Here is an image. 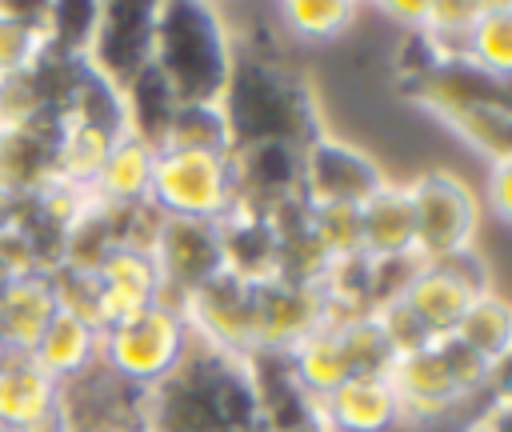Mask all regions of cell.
Segmentation results:
<instances>
[{"instance_id":"f1b7e54d","label":"cell","mask_w":512,"mask_h":432,"mask_svg":"<svg viewBox=\"0 0 512 432\" xmlns=\"http://www.w3.org/2000/svg\"><path fill=\"white\" fill-rule=\"evenodd\" d=\"M476 196H480L484 212H492L500 224H508L512 220V160L484 164V188Z\"/></svg>"},{"instance_id":"ffe728a7","label":"cell","mask_w":512,"mask_h":432,"mask_svg":"<svg viewBox=\"0 0 512 432\" xmlns=\"http://www.w3.org/2000/svg\"><path fill=\"white\" fill-rule=\"evenodd\" d=\"M280 360H284V372L292 376V384L300 392H308L312 400L328 396L348 376H356V368L348 360V348H344V336H340V324L332 316L320 328H312L304 340H296Z\"/></svg>"},{"instance_id":"2e32d148","label":"cell","mask_w":512,"mask_h":432,"mask_svg":"<svg viewBox=\"0 0 512 432\" xmlns=\"http://www.w3.org/2000/svg\"><path fill=\"white\" fill-rule=\"evenodd\" d=\"M360 256L384 264V260H416V228H412V204L404 192V180H384L360 208Z\"/></svg>"},{"instance_id":"5b68a950","label":"cell","mask_w":512,"mask_h":432,"mask_svg":"<svg viewBox=\"0 0 512 432\" xmlns=\"http://www.w3.org/2000/svg\"><path fill=\"white\" fill-rule=\"evenodd\" d=\"M236 172L232 156L208 152H156L148 208L168 220H204L220 224L236 204Z\"/></svg>"},{"instance_id":"9c48e42d","label":"cell","mask_w":512,"mask_h":432,"mask_svg":"<svg viewBox=\"0 0 512 432\" xmlns=\"http://www.w3.org/2000/svg\"><path fill=\"white\" fill-rule=\"evenodd\" d=\"M84 60L116 88H128L152 60V4H96Z\"/></svg>"},{"instance_id":"7a4b0ae2","label":"cell","mask_w":512,"mask_h":432,"mask_svg":"<svg viewBox=\"0 0 512 432\" xmlns=\"http://www.w3.org/2000/svg\"><path fill=\"white\" fill-rule=\"evenodd\" d=\"M236 60V32L228 12L204 0L152 4V60L148 68L176 100H220Z\"/></svg>"},{"instance_id":"d4e9b609","label":"cell","mask_w":512,"mask_h":432,"mask_svg":"<svg viewBox=\"0 0 512 432\" xmlns=\"http://www.w3.org/2000/svg\"><path fill=\"white\" fill-rule=\"evenodd\" d=\"M460 64L508 84V76H512V4L508 0L484 4L480 20L472 24V32L460 48Z\"/></svg>"},{"instance_id":"6da1fadb","label":"cell","mask_w":512,"mask_h":432,"mask_svg":"<svg viewBox=\"0 0 512 432\" xmlns=\"http://www.w3.org/2000/svg\"><path fill=\"white\" fill-rule=\"evenodd\" d=\"M220 104L232 120L236 144L284 140L304 148L312 136L328 128L312 80L300 68H292L284 52L236 48L232 76L220 92Z\"/></svg>"},{"instance_id":"7402d4cb","label":"cell","mask_w":512,"mask_h":432,"mask_svg":"<svg viewBox=\"0 0 512 432\" xmlns=\"http://www.w3.org/2000/svg\"><path fill=\"white\" fill-rule=\"evenodd\" d=\"M48 8L52 4L0 0V80L28 76L48 64V56L56 52Z\"/></svg>"},{"instance_id":"e0dca14e","label":"cell","mask_w":512,"mask_h":432,"mask_svg":"<svg viewBox=\"0 0 512 432\" xmlns=\"http://www.w3.org/2000/svg\"><path fill=\"white\" fill-rule=\"evenodd\" d=\"M56 312H60L56 272L40 268L0 284V336L12 356H28Z\"/></svg>"},{"instance_id":"8992f818","label":"cell","mask_w":512,"mask_h":432,"mask_svg":"<svg viewBox=\"0 0 512 432\" xmlns=\"http://www.w3.org/2000/svg\"><path fill=\"white\" fill-rule=\"evenodd\" d=\"M488 292H496V284H492V268L476 244V248H464L444 260H420L412 268V276L404 280L400 300L424 324L428 336H452L460 316Z\"/></svg>"},{"instance_id":"836d02e7","label":"cell","mask_w":512,"mask_h":432,"mask_svg":"<svg viewBox=\"0 0 512 432\" xmlns=\"http://www.w3.org/2000/svg\"><path fill=\"white\" fill-rule=\"evenodd\" d=\"M8 356H12V352H8V344H4V336H0V364H4Z\"/></svg>"},{"instance_id":"5bb4252c","label":"cell","mask_w":512,"mask_h":432,"mask_svg":"<svg viewBox=\"0 0 512 432\" xmlns=\"http://www.w3.org/2000/svg\"><path fill=\"white\" fill-rule=\"evenodd\" d=\"M28 360L44 376H52L60 388H68V384L84 380L92 368H100V328L88 316L60 308L48 320V328L40 332V340L32 344Z\"/></svg>"},{"instance_id":"d6986e66","label":"cell","mask_w":512,"mask_h":432,"mask_svg":"<svg viewBox=\"0 0 512 432\" xmlns=\"http://www.w3.org/2000/svg\"><path fill=\"white\" fill-rule=\"evenodd\" d=\"M268 16L284 44L332 48L352 36V28L364 16V4H356V0H280V4H272Z\"/></svg>"},{"instance_id":"ac0fdd59","label":"cell","mask_w":512,"mask_h":432,"mask_svg":"<svg viewBox=\"0 0 512 432\" xmlns=\"http://www.w3.org/2000/svg\"><path fill=\"white\" fill-rule=\"evenodd\" d=\"M232 172H236L240 200L260 204V208L280 204V200L296 196V188H300V148L284 144V140L236 144Z\"/></svg>"},{"instance_id":"cb8c5ba5","label":"cell","mask_w":512,"mask_h":432,"mask_svg":"<svg viewBox=\"0 0 512 432\" xmlns=\"http://www.w3.org/2000/svg\"><path fill=\"white\" fill-rule=\"evenodd\" d=\"M52 176V128L0 124V192L28 200Z\"/></svg>"},{"instance_id":"44dd1931","label":"cell","mask_w":512,"mask_h":432,"mask_svg":"<svg viewBox=\"0 0 512 432\" xmlns=\"http://www.w3.org/2000/svg\"><path fill=\"white\" fill-rule=\"evenodd\" d=\"M64 408V388L44 376L28 356L0 364V432H24Z\"/></svg>"},{"instance_id":"ba28073f","label":"cell","mask_w":512,"mask_h":432,"mask_svg":"<svg viewBox=\"0 0 512 432\" xmlns=\"http://www.w3.org/2000/svg\"><path fill=\"white\" fill-rule=\"evenodd\" d=\"M192 340L208 352L252 360L256 356V284L232 272H216L176 300Z\"/></svg>"},{"instance_id":"484cf974","label":"cell","mask_w":512,"mask_h":432,"mask_svg":"<svg viewBox=\"0 0 512 432\" xmlns=\"http://www.w3.org/2000/svg\"><path fill=\"white\" fill-rule=\"evenodd\" d=\"M452 336L476 352L480 360H488L492 368H508V356H512V304L504 300V292H488L480 296L464 316L460 324L452 328Z\"/></svg>"},{"instance_id":"277c9868","label":"cell","mask_w":512,"mask_h":432,"mask_svg":"<svg viewBox=\"0 0 512 432\" xmlns=\"http://www.w3.org/2000/svg\"><path fill=\"white\" fill-rule=\"evenodd\" d=\"M408 204H412V228H416V260H444L464 248H476L480 240V196L476 188L452 172V168H420L404 180Z\"/></svg>"},{"instance_id":"30bf717a","label":"cell","mask_w":512,"mask_h":432,"mask_svg":"<svg viewBox=\"0 0 512 432\" xmlns=\"http://www.w3.org/2000/svg\"><path fill=\"white\" fill-rule=\"evenodd\" d=\"M148 252L156 260V272H160V284H164V300H172V304L184 292H192L196 284H204L216 272H224L220 224L168 220V216H160Z\"/></svg>"},{"instance_id":"3957f363","label":"cell","mask_w":512,"mask_h":432,"mask_svg":"<svg viewBox=\"0 0 512 432\" xmlns=\"http://www.w3.org/2000/svg\"><path fill=\"white\" fill-rule=\"evenodd\" d=\"M192 352V332L172 300L100 328V368L132 396L172 380Z\"/></svg>"},{"instance_id":"f546056e","label":"cell","mask_w":512,"mask_h":432,"mask_svg":"<svg viewBox=\"0 0 512 432\" xmlns=\"http://www.w3.org/2000/svg\"><path fill=\"white\" fill-rule=\"evenodd\" d=\"M380 20L400 28V32H420L424 24V0H392V4H376Z\"/></svg>"},{"instance_id":"52a82bcc","label":"cell","mask_w":512,"mask_h":432,"mask_svg":"<svg viewBox=\"0 0 512 432\" xmlns=\"http://www.w3.org/2000/svg\"><path fill=\"white\" fill-rule=\"evenodd\" d=\"M388 180L384 164L356 140L320 132L300 148V188L308 208H360Z\"/></svg>"},{"instance_id":"9a60e30c","label":"cell","mask_w":512,"mask_h":432,"mask_svg":"<svg viewBox=\"0 0 512 432\" xmlns=\"http://www.w3.org/2000/svg\"><path fill=\"white\" fill-rule=\"evenodd\" d=\"M156 152H160V148H156L144 132L124 128V132L112 140V148H108V156H104V164H100V172H96V180H92L96 204H104L108 212H128V208L148 204Z\"/></svg>"},{"instance_id":"d6a6232c","label":"cell","mask_w":512,"mask_h":432,"mask_svg":"<svg viewBox=\"0 0 512 432\" xmlns=\"http://www.w3.org/2000/svg\"><path fill=\"white\" fill-rule=\"evenodd\" d=\"M108 432H148V428H144V424H140V420H136V412H132V416H124V420H120V424H112V428H108Z\"/></svg>"},{"instance_id":"83f0119b","label":"cell","mask_w":512,"mask_h":432,"mask_svg":"<svg viewBox=\"0 0 512 432\" xmlns=\"http://www.w3.org/2000/svg\"><path fill=\"white\" fill-rule=\"evenodd\" d=\"M312 240L328 260L360 252V220L356 208H312Z\"/></svg>"},{"instance_id":"603a6c76","label":"cell","mask_w":512,"mask_h":432,"mask_svg":"<svg viewBox=\"0 0 512 432\" xmlns=\"http://www.w3.org/2000/svg\"><path fill=\"white\" fill-rule=\"evenodd\" d=\"M156 148L164 152H208V156H232L236 152V132L220 100H180L160 136Z\"/></svg>"},{"instance_id":"4fadbf2b","label":"cell","mask_w":512,"mask_h":432,"mask_svg":"<svg viewBox=\"0 0 512 432\" xmlns=\"http://www.w3.org/2000/svg\"><path fill=\"white\" fill-rule=\"evenodd\" d=\"M320 424L324 432H400V400L384 372L348 376L320 396Z\"/></svg>"},{"instance_id":"1f68e13d","label":"cell","mask_w":512,"mask_h":432,"mask_svg":"<svg viewBox=\"0 0 512 432\" xmlns=\"http://www.w3.org/2000/svg\"><path fill=\"white\" fill-rule=\"evenodd\" d=\"M20 204H24V200H16V196L0 192V228H8V224H16V220H20Z\"/></svg>"},{"instance_id":"4316f807","label":"cell","mask_w":512,"mask_h":432,"mask_svg":"<svg viewBox=\"0 0 512 432\" xmlns=\"http://www.w3.org/2000/svg\"><path fill=\"white\" fill-rule=\"evenodd\" d=\"M488 0H424V24L420 32L448 56L460 60V48L472 32V24L480 20Z\"/></svg>"},{"instance_id":"4dcf8cb0","label":"cell","mask_w":512,"mask_h":432,"mask_svg":"<svg viewBox=\"0 0 512 432\" xmlns=\"http://www.w3.org/2000/svg\"><path fill=\"white\" fill-rule=\"evenodd\" d=\"M476 432H508V392L496 396V404L484 412V420L476 424Z\"/></svg>"},{"instance_id":"7c38bea8","label":"cell","mask_w":512,"mask_h":432,"mask_svg":"<svg viewBox=\"0 0 512 432\" xmlns=\"http://www.w3.org/2000/svg\"><path fill=\"white\" fill-rule=\"evenodd\" d=\"M324 320L328 304L316 284H296L280 276L256 284V356H284Z\"/></svg>"},{"instance_id":"8fae6325","label":"cell","mask_w":512,"mask_h":432,"mask_svg":"<svg viewBox=\"0 0 512 432\" xmlns=\"http://www.w3.org/2000/svg\"><path fill=\"white\" fill-rule=\"evenodd\" d=\"M92 320L96 328H112L152 304L164 300V284L156 272V260L148 248L136 244H116L92 272Z\"/></svg>"}]
</instances>
